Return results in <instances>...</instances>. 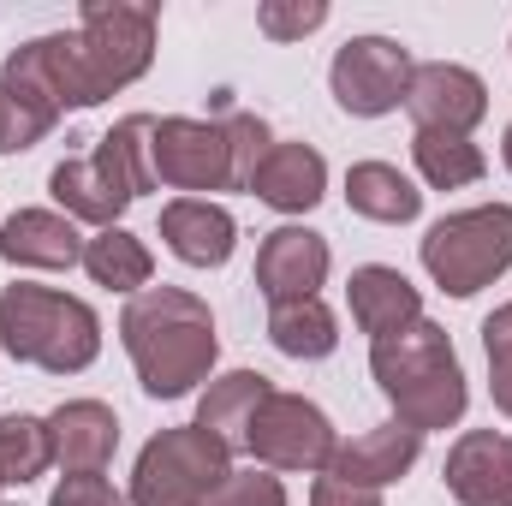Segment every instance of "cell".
<instances>
[{"label": "cell", "instance_id": "16", "mask_svg": "<svg viewBox=\"0 0 512 506\" xmlns=\"http://www.w3.org/2000/svg\"><path fill=\"white\" fill-rule=\"evenodd\" d=\"M346 298H352V322L370 334V346L387 340V334H399V328H411V322H423V298H417V286H411L399 268H382V262L352 268Z\"/></svg>", "mask_w": 512, "mask_h": 506}, {"label": "cell", "instance_id": "2", "mask_svg": "<svg viewBox=\"0 0 512 506\" xmlns=\"http://www.w3.org/2000/svg\"><path fill=\"white\" fill-rule=\"evenodd\" d=\"M120 340L149 399H185L197 381H209L221 352L209 304L185 286H143L120 316Z\"/></svg>", "mask_w": 512, "mask_h": 506}, {"label": "cell", "instance_id": "23", "mask_svg": "<svg viewBox=\"0 0 512 506\" xmlns=\"http://www.w3.org/2000/svg\"><path fill=\"white\" fill-rule=\"evenodd\" d=\"M268 340L286 358H328L340 346V328H334V310L322 298H298V304H274L268 310Z\"/></svg>", "mask_w": 512, "mask_h": 506}, {"label": "cell", "instance_id": "25", "mask_svg": "<svg viewBox=\"0 0 512 506\" xmlns=\"http://www.w3.org/2000/svg\"><path fill=\"white\" fill-rule=\"evenodd\" d=\"M84 268H90L96 286H114V292H143L149 274H155V262H149V251H143V239L126 233V227H108V233L84 239Z\"/></svg>", "mask_w": 512, "mask_h": 506}, {"label": "cell", "instance_id": "28", "mask_svg": "<svg viewBox=\"0 0 512 506\" xmlns=\"http://www.w3.org/2000/svg\"><path fill=\"white\" fill-rule=\"evenodd\" d=\"M48 131H54V114H42V108L18 102L12 90H0V155H24V149H36Z\"/></svg>", "mask_w": 512, "mask_h": 506}, {"label": "cell", "instance_id": "30", "mask_svg": "<svg viewBox=\"0 0 512 506\" xmlns=\"http://www.w3.org/2000/svg\"><path fill=\"white\" fill-rule=\"evenodd\" d=\"M221 126H227V143H233V167H239V185L251 191L256 167H262V155L274 149V137H268V126H262L256 114H227Z\"/></svg>", "mask_w": 512, "mask_h": 506}, {"label": "cell", "instance_id": "31", "mask_svg": "<svg viewBox=\"0 0 512 506\" xmlns=\"http://www.w3.org/2000/svg\"><path fill=\"white\" fill-rule=\"evenodd\" d=\"M209 506H286V489L268 471H227L221 489L209 495Z\"/></svg>", "mask_w": 512, "mask_h": 506}, {"label": "cell", "instance_id": "18", "mask_svg": "<svg viewBox=\"0 0 512 506\" xmlns=\"http://www.w3.org/2000/svg\"><path fill=\"white\" fill-rule=\"evenodd\" d=\"M0 256H6L12 268H72V262H84V239H78L72 215L18 209V215L0 227Z\"/></svg>", "mask_w": 512, "mask_h": 506}, {"label": "cell", "instance_id": "14", "mask_svg": "<svg viewBox=\"0 0 512 506\" xmlns=\"http://www.w3.org/2000/svg\"><path fill=\"white\" fill-rule=\"evenodd\" d=\"M417 453H423V435H417V429H405V423H382V429H364V435L340 441L334 459H328V477L382 495L387 483H399V477L417 465Z\"/></svg>", "mask_w": 512, "mask_h": 506}, {"label": "cell", "instance_id": "20", "mask_svg": "<svg viewBox=\"0 0 512 506\" xmlns=\"http://www.w3.org/2000/svg\"><path fill=\"white\" fill-rule=\"evenodd\" d=\"M149 143H155V120H149V114H126L120 126L96 143V155H90L96 173H102L126 203H137L143 191H155V149H149Z\"/></svg>", "mask_w": 512, "mask_h": 506}, {"label": "cell", "instance_id": "24", "mask_svg": "<svg viewBox=\"0 0 512 506\" xmlns=\"http://www.w3.org/2000/svg\"><path fill=\"white\" fill-rule=\"evenodd\" d=\"M411 155H417V173L435 185V191H459V185H477L483 179V149L459 131H417L411 137Z\"/></svg>", "mask_w": 512, "mask_h": 506}, {"label": "cell", "instance_id": "3", "mask_svg": "<svg viewBox=\"0 0 512 506\" xmlns=\"http://www.w3.org/2000/svg\"><path fill=\"white\" fill-rule=\"evenodd\" d=\"M370 376L382 381L387 405L405 429L429 435V429H453L465 417V370L459 352L447 340V328L435 322H411L399 334H387L370 346Z\"/></svg>", "mask_w": 512, "mask_h": 506}, {"label": "cell", "instance_id": "8", "mask_svg": "<svg viewBox=\"0 0 512 506\" xmlns=\"http://www.w3.org/2000/svg\"><path fill=\"white\" fill-rule=\"evenodd\" d=\"M411 72H417L411 54H405L393 36H352V42L334 54L328 84H334V102H340L352 120H382V114H393V108L405 102Z\"/></svg>", "mask_w": 512, "mask_h": 506}, {"label": "cell", "instance_id": "5", "mask_svg": "<svg viewBox=\"0 0 512 506\" xmlns=\"http://www.w3.org/2000/svg\"><path fill=\"white\" fill-rule=\"evenodd\" d=\"M423 268L441 292L471 298L512 268V203H483L435 221L423 233Z\"/></svg>", "mask_w": 512, "mask_h": 506}, {"label": "cell", "instance_id": "33", "mask_svg": "<svg viewBox=\"0 0 512 506\" xmlns=\"http://www.w3.org/2000/svg\"><path fill=\"white\" fill-rule=\"evenodd\" d=\"M310 506H382V495H376V489H352V483L322 477V483L310 489Z\"/></svg>", "mask_w": 512, "mask_h": 506}, {"label": "cell", "instance_id": "6", "mask_svg": "<svg viewBox=\"0 0 512 506\" xmlns=\"http://www.w3.org/2000/svg\"><path fill=\"white\" fill-rule=\"evenodd\" d=\"M227 471H233V453H227L209 429H197V423L161 429V435L137 453L131 506H209V495L221 489Z\"/></svg>", "mask_w": 512, "mask_h": 506}, {"label": "cell", "instance_id": "27", "mask_svg": "<svg viewBox=\"0 0 512 506\" xmlns=\"http://www.w3.org/2000/svg\"><path fill=\"white\" fill-rule=\"evenodd\" d=\"M322 24H328V6L322 0H262L256 6V30L268 42H298V36H310Z\"/></svg>", "mask_w": 512, "mask_h": 506}, {"label": "cell", "instance_id": "34", "mask_svg": "<svg viewBox=\"0 0 512 506\" xmlns=\"http://www.w3.org/2000/svg\"><path fill=\"white\" fill-rule=\"evenodd\" d=\"M501 155H507V173H512V126H507V137H501Z\"/></svg>", "mask_w": 512, "mask_h": 506}, {"label": "cell", "instance_id": "7", "mask_svg": "<svg viewBox=\"0 0 512 506\" xmlns=\"http://www.w3.org/2000/svg\"><path fill=\"white\" fill-rule=\"evenodd\" d=\"M155 185L173 191H245L233 167V143L221 120H155Z\"/></svg>", "mask_w": 512, "mask_h": 506}, {"label": "cell", "instance_id": "32", "mask_svg": "<svg viewBox=\"0 0 512 506\" xmlns=\"http://www.w3.org/2000/svg\"><path fill=\"white\" fill-rule=\"evenodd\" d=\"M48 506H126V501H120V489L108 477H66Z\"/></svg>", "mask_w": 512, "mask_h": 506}, {"label": "cell", "instance_id": "21", "mask_svg": "<svg viewBox=\"0 0 512 506\" xmlns=\"http://www.w3.org/2000/svg\"><path fill=\"white\" fill-rule=\"evenodd\" d=\"M346 203H352V215H364V221L405 227V221H417L423 191H417L399 167H387V161H358V167L346 173Z\"/></svg>", "mask_w": 512, "mask_h": 506}, {"label": "cell", "instance_id": "9", "mask_svg": "<svg viewBox=\"0 0 512 506\" xmlns=\"http://www.w3.org/2000/svg\"><path fill=\"white\" fill-rule=\"evenodd\" d=\"M334 423L322 405H310L304 393H268V405L251 423V453L268 471H328L334 459Z\"/></svg>", "mask_w": 512, "mask_h": 506}, {"label": "cell", "instance_id": "29", "mask_svg": "<svg viewBox=\"0 0 512 506\" xmlns=\"http://www.w3.org/2000/svg\"><path fill=\"white\" fill-rule=\"evenodd\" d=\"M483 352H489V393H495V405L512 417V304H501L483 322Z\"/></svg>", "mask_w": 512, "mask_h": 506}, {"label": "cell", "instance_id": "19", "mask_svg": "<svg viewBox=\"0 0 512 506\" xmlns=\"http://www.w3.org/2000/svg\"><path fill=\"white\" fill-rule=\"evenodd\" d=\"M268 376H256V370H233V376L209 381V393H203V405H197V429H209L227 453L233 447H251V423L256 411L268 405Z\"/></svg>", "mask_w": 512, "mask_h": 506}, {"label": "cell", "instance_id": "13", "mask_svg": "<svg viewBox=\"0 0 512 506\" xmlns=\"http://www.w3.org/2000/svg\"><path fill=\"white\" fill-rule=\"evenodd\" d=\"M48 447L66 477H102L120 447V417L102 399H66L48 417Z\"/></svg>", "mask_w": 512, "mask_h": 506}, {"label": "cell", "instance_id": "4", "mask_svg": "<svg viewBox=\"0 0 512 506\" xmlns=\"http://www.w3.org/2000/svg\"><path fill=\"white\" fill-rule=\"evenodd\" d=\"M0 346L18 364H36L48 376H78L102 352V322L84 298L18 280L0 292Z\"/></svg>", "mask_w": 512, "mask_h": 506}, {"label": "cell", "instance_id": "17", "mask_svg": "<svg viewBox=\"0 0 512 506\" xmlns=\"http://www.w3.org/2000/svg\"><path fill=\"white\" fill-rule=\"evenodd\" d=\"M251 191L268 209H280V215H304V209H316L322 191H328V161H322L310 143H274V149L262 155V167H256Z\"/></svg>", "mask_w": 512, "mask_h": 506}, {"label": "cell", "instance_id": "26", "mask_svg": "<svg viewBox=\"0 0 512 506\" xmlns=\"http://www.w3.org/2000/svg\"><path fill=\"white\" fill-rule=\"evenodd\" d=\"M54 465V447H48V417H0V489L6 483H36L42 471Z\"/></svg>", "mask_w": 512, "mask_h": 506}, {"label": "cell", "instance_id": "12", "mask_svg": "<svg viewBox=\"0 0 512 506\" xmlns=\"http://www.w3.org/2000/svg\"><path fill=\"white\" fill-rule=\"evenodd\" d=\"M447 495L459 506H512V435L465 429L447 453Z\"/></svg>", "mask_w": 512, "mask_h": 506}, {"label": "cell", "instance_id": "10", "mask_svg": "<svg viewBox=\"0 0 512 506\" xmlns=\"http://www.w3.org/2000/svg\"><path fill=\"white\" fill-rule=\"evenodd\" d=\"M405 108H411L417 131H459V137H471V126L489 114V84H483L471 66L423 60V66L411 72Z\"/></svg>", "mask_w": 512, "mask_h": 506}, {"label": "cell", "instance_id": "11", "mask_svg": "<svg viewBox=\"0 0 512 506\" xmlns=\"http://www.w3.org/2000/svg\"><path fill=\"white\" fill-rule=\"evenodd\" d=\"M328 280V239L310 227H274L256 251V292L268 304H298L316 298V286Z\"/></svg>", "mask_w": 512, "mask_h": 506}, {"label": "cell", "instance_id": "22", "mask_svg": "<svg viewBox=\"0 0 512 506\" xmlns=\"http://www.w3.org/2000/svg\"><path fill=\"white\" fill-rule=\"evenodd\" d=\"M48 191H54V203L72 215V221H90V227H120V215H126L131 203L96 173V161L90 155H66L54 173H48Z\"/></svg>", "mask_w": 512, "mask_h": 506}, {"label": "cell", "instance_id": "15", "mask_svg": "<svg viewBox=\"0 0 512 506\" xmlns=\"http://www.w3.org/2000/svg\"><path fill=\"white\" fill-rule=\"evenodd\" d=\"M161 239L191 268H221L233 256V245H239V221L221 203H209V197H179V203L161 209Z\"/></svg>", "mask_w": 512, "mask_h": 506}, {"label": "cell", "instance_id": "1", "mask_svg": "<svg viewBox=\"0 0 512 506\" xmlns=\"http://www.w3.org/2000/svg\"><path fill=\"white\" fill-rule=\"evenodd\" d=\"M48 90L60 108H96L114 90L137 84L155 60V6L126 0H90L78 12L72 36H36L30 42Z\"/></svg>", "mask_w": 512, "mask_h": 506}]
</instances>
